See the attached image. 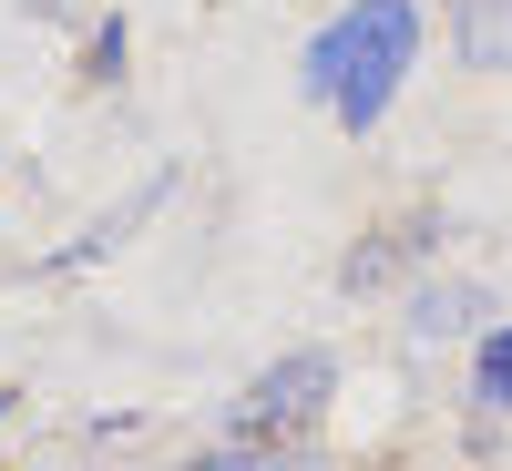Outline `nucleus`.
<instances>
[{"label":"nucleus","instance_id":"f257e3e1","mask_svg":"<svg viewBox=\"0 0 512 471\" xmlns=\"http://www.w3.org/2000/svg\"><path fill=\"white\" fill-rule=\"evenodd\" d=\"M410 62H420V0H349V11L308 41L297 82H308L318 113H338L349 134H369V123L400 103Z\"/></svg>","mask_w":512,"mask_h":471},{"label":"nucleus","instance_id":"f03ea898","mask_svg":"<svg viewBox=\"0 0 512 471\" xmlns=\"http://www.w3.org/2000/svg\"><path fill=\"white\" fill-rule=\"evenodd\" d=\"M328 400H338V359H328V349H287V359H267V369L236 390L226 431H256V441H318Z\"/></svg>","mask_w":512,"mask_h":471},{"label":"nucleus","instance_id":"7ed1b4c3","mask_svg":"<svg viewBox=\"0 0 512 471\" xmlns=\"http://www.w3.org/2000/svg\"><path fill=\"white\" fill-rule=\"evenodd\" d=\"M482 318H492L482 287H420V297H410V349L431 359V349H451V338H472Z\"/></svg>","mask_w":512,"mask_h":471},{"label":"nucleus","instance_id":"20e7f679","mask_svg":"<svg viewBox=\"0 0 512 471\" xmlns=\"http://www.w3.org/2000/svg\"><path fill=\"white\" fill-rule=\"evenodd\" d=\"M185 471H328L318 441H256V431H226L216 451H195Z\"/></svg>","mask_w":512,"mask_h":471},{"label":"nucleus","instance_id":"39448f33","mask_svg":"<svg viewBox=\"0 0 512 471\" xmlns=\"http://www.w3.org/2000/svg\"><path fill=\"white\" fill-rule=\"evenodd\" d=\"M410 256H431V216H410V226H390V236H379V246H349V256H338V287H390L400 267H410Z\"/></svg>","mask_w":512,"mask_h":471},{"label":"nucleus","instance_id":"423d86ee","mask_svg":"<svg viewBox=\"0 0 512 471\" xmlns=\"http://www.w3.org/2000/svg\"><path fill=\"white\" fill-rule=\"evenodd\" d=\"M451 52L472 72H512V0H461L451 11Z\"/></svg>","mask_w":512,"mask_h":471},{"label":"nucleus","instance_id":"0eeeda50","mask_svg":"<svg viewBox=\"0 0 512 471\" xmlns=\"http://www.w3.org/2000/svg\"><path fill=\"white\" fill-rule=\"evenodd\" d=\"M472 410L512 420V318H492V328H482V349H472Z\"/></svg>","mask_w":512,"mask_h":471},{"label":"nucleus","instance_id":"6e6552de","mask_svg":"<svg viewBox=\"0 0 512 471\" xmlns=\"http://www.w3.org/2000/svg\"><path fill=\"white\" fill-rule=\"evenodd\" d=\"M113 72H123V21H103L93 52H82V82H113Z\"/></svg>","mask_w":512,"mask_h":471},{"label":"nucleus","instance_id":"1a4fd4ad","mask_svg":"<svg viewBox=\"0 0 512 471\" xmlns=\"http://www.w3.org/2000/svg\"><path fill=\"white\" fill-rule=\"evenodd\" d=\"M0 410H11V400H0Z\"/></svg>","mask_w":512,"mask_h":471}]
</instances>
